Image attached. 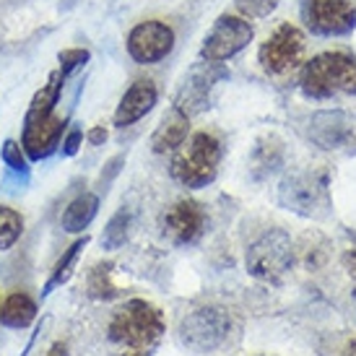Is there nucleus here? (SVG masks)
<instances>
[{"mask_svg":"<svg viewBox=\"0 0 356 356\" xmlns=\"http://www.w3.org/2000/svg\"><path fill=\"white\" fill-rule=\"evenodd\" d=\"M278 203L299 216H317L327 206V185L315 172H294L278 185Z\"/></svg>","mask_w":356,"mask_h":356,"instance_id":"obj_8","label":"nucleus"},{"mask_svg":"<svg viewBox=\"0 0 356 356\" xmlns=\"http://www.w3.org/2000/svg\"><path fill=\"white\" fill-rule=\"evenodd\" d=\"M294 263V242L284 229H270L248 248L245 266L250 276L260 281H278L291 270Z\"/></svg>","mask_w":356,"mask_h":356,"instance_id":"obj_6","label":"nucleus"},{"mask_svg":"<svg viewBox=\"0 0 356 356\" xmlns=\"http://www.w3.org/2000/svg\"><path fill=\"white\" fill-rule=\"evenodd\" d=\"M86 242H89V237H83V239H76L73 245H70L65 252H63V257L58 260V266H55V270H52V278H50V284L44 286V294H50L52 289L60 286V284H65L70 278V268L76 266V257H79V252L83 248H86Z\"/></svg>","mask_w":356,"mask_h":356,"instance_id":"obj_20","label":"nucleus"},{"mask_svg":"<svg viewBox=\"0 0 356 356\" xmlns=\"http://www.w3.org/2000/svg\"><path fill=\"white\" fill-rule=\"evenodd\" d=\"M208 224V216L198 200H177L175 206H169L161 216V234L172 245H193L203 237Z\"/></svg>","mask_w":356,"mask_h":356,"instance_id":"obj_10","label":"nucleus"},{"mask_svg":"<svg viewBox=\"0 0 356 356\" xmlns=\"http://www.w3.org/2000/svg\"><path fill=\"white\" fill-rule=\"evenodd\" d=\"M86 138H89L91 146H102V143L107 140V130L102 128V125H97V128H91L89 133H86Z\"/></svg>","mask_w":356,"mask_h":356,"instance_id":"obj_27","label":"nucleus"},{"mask_svg":"<svg viewBox=\"0 0 356 356\" xmlns=\"http://www.w3.org/2000/svg\"><path fill=\"white\" fill-rule=\"evenodd\" d=\"M354 307H356V291H354Z\"/></svg>","mask_w":356,"mask_h":356,"instance_id":"obj_30","label":"nucleus"},{"mask_svg":"<svg viewBox=\"0 0 356 356\" xmlns=\"http://www.w3.org/2000/svg\"><path fill=\"white\" fill-rule=\"evenodd\" d=\"M216 65L218 63H208L206 60L200 68H195L190 73V79L185 81V86H182L179 99H177V107L182 109V112L193 115V112H200V109L208 107V91H211V86H213L218 79L227 76V70L216 68Z\"/></svg>","mask_w":356,"mask_h":356,"instance_id":"obj_14","label":"nucleus"},{"mask_svg":"<svg viewBox=\"0 0 356 356\" xmlns=\"http://www.w3.org/2000/svg\"><path fill=\"white\" fill-rule=\"evenodd\" d=\"M188 130H190V115L182 112V109L175 104L164 112L161 122L156 125L154 136H151V146L156 154H167V151L179 149L185 138H188Z\"/></svg>","mask_w":356,"mask_h":356,"instance_id":"obj_16","label":"nucleus"},{"mask_svg":"<svg viewBox=\"0 0 356 356\" xmlns=\"http://www.w3.org/2000/svg\"><path fill=\"white\" fill-rule=\"evenodd\" d=\"M252 37H255V31L250 26V21L227 13L213 24V29L208 31L206 42L200 47V58L208 63H221V60L234 58L252 42Z\"/></svg>","mask_w":356,"mask_h":356,"instance_id":"obj_9","label":"nucleus"},{"mask_svg":"<svg viewBox=\"0 0 356 356\" xmlns=\"http://www.w3.org/2000/svg\"><path fill=\"white\" fill-rule=\"evenodd\" d=\"M44 356H68V346H65L63 341H58V343H52V346L44 351Z\"/></svg>","mask_w":356,"mask_h":356,"instance_id":"obj_29","label":"nucleus"},{"mask_svg":"<svg viewBox=\"0 0 356 356\" xmlns=\"http://www.w3.org/2000/svg\"><path fill=\"white\" fill-rule=\"evenodd\" d=\"M343 266H346L348 273H351V276L356 278V248H351L346 252V255H343Z\"/></svg>","mask_w":356,"mask_h":356,"instance_id":"obj_28","label":"nucleus"},{"mask_svg":"<svg viewBox=\"0 0 356 356\" xmlns=\"http://www.w3.org/2000/svg\"><path fill=\"white\" fill-rule=\"evenodd\" d=\"M351 136H354V120L341 109L315 112L309 120V138L323 151H336L346 146Z\"/></svg>","mask_w":356,"mask_h":356,"instance_id":"obj_13","label":"nucleus"},{"mask_svg":"<svg viewBox=\"0 0 356 356\" xmlns=\"http://www.w3.org/2000/svg\"><path fill=\"white\" fill-rule=\"evenodd\" d=\"M24 232V218L19 211L8 206H0V250H8L19 242Z\"/></svg>","mask_w":356,"mask_h":356,"instance_id":"obj_21","label":"nucleus"},{"mask_svg":"<svg viewBox=\"0 0 356 356\" xmlns=\"http://www.w3.org/2000/svg\"><path fill=\"white\" fill-rule=\"evenodd\" d=\"M167 330L161 309L146 299H130L109 320V341L120 356H154L159 341Z\"/></svg>","mask_w":356,"mask_h":356,"instance_id":"obj_1","label":"nucleus"},{"mask_svg":"<svg viewBox=\"0 0 356 356\" xmlns=\"http://www.w3.org/2000/svg\"><path fill=\"white\" fill-rule=\"evenodd\" d=\"M232 333V317L221 307H200L179 320V343L193 354H211L227 343Z\"/></svg>","mask_w":356,"mask_h":356,"instance_id":"obj_5","label":"nucleus"},{"mask_svg":"<svg viewBox=\"0 0 356 356\" xmlns=\"http://www.w3.org/2000/svg\"><path fill=\"white\" fill-rule=\"evenodd\" d=\"M89 294L94 299L118 297V286L112 284V263H99L89 273Z\"/></svg>","mask_w":356,"mask_h":356,"instance_id":"obj_22","label":"nucleus"},{"mask_svg":"<svg viewBox=\"0 0 356 356\" xmlns=\"http://www.w3.org/2000/svg\"><path fill=\"white\" fill-rule=\"evenodd\" d=\"M307 40L302 29L291 24H281L260 47V65L268 76H286L305 60Z\"/></svg>","mask_w":356,"mask_h":356,"instance_id":"obj_7","label":"nucleus"},{"mask_svg":"<svg viewBox=\"0 0 356 356\" xmlns=\"http://www.w3.org/2000/svg\"><path fill=\"white\" fill-rule=\"evenodd\" d=\"M89 60V50H63L60 52V76H63V81L68 79L73 70L79 68V65H83Z\"/></svg>","mask_w":356,"mask_h":356,"instance_id":"obj_25","label":"nucleus"},{"mask_svg":"<svg viewBox=\"0 0 356 356\" xmlns=\"http://www.w3.org/2000/svg\"><path fill=\"white\" fill-rule=\"evenodd\" d=\"M81 138H83V133H81L79 128H70L68 136H63V154H65V156H73L81 146Z\"/></svg>","mask_w":356,"mask_h":356,"instance_id":"obj_26","label":"nucleus"},{"mask_svg":"<svg viewBox=\"0 0 356 356\" xmlns=\"http://www.w3.org/2000/svg\"><path fill=\"white\" fill-rule=\"evenodd\" d=\"M97 211H99V198H97L94 193H83V195H79L76 200H70V206L65 208L60 224H63V229L70 232V234H79V232H83V229L94 221Z\"/></svg>","mask_w":356,"mask_h":356,"instance_id":"obj_18","label":"nucleus"},{"mask_svg":"<svg viewBox=\"0 0 356 356\" xmlns=\"http://www.w3.org/2000/svg\"><path fill=\"white\" fill-rule=\"evenodd\" d=\"M34 317H37V302L24 291H13L0 305V323L6 327H16V330L29 327Z\"/></svg>","mask_w":356,"mask_h":356,"instance_id":"obj_17","label":"nucleus"},{"mask_svg":"<svg viewBox=\"0 0 356 356\" xmlns=\"http://www.w3.org/2000/svg\"><path fill=\"white\" fill-rule=\"evenodd\" d=\"M307 26L320 37H343L356 29V8L348 0H309Z\"/></svg>","mask_w":356,"mask_h":356,"instance_id":"obj_12","label":"nucleus"},{"mask_svg":"<svg viewBox=\"0 0 356 356\" xmlns=\"http://www.w3.org/2000/svg\"><path fill=\"white\" fill-rule=\"evenodd\" d=\"M130 211L125 208H120L115 216L109 218L107 229H104V234H102V245L107 250H118L122 248L125 242H128V234H130Z\"/></svg>","mask_w":356,"mask_h":356,"instance_id":"obj_19","label":"nucleus"},{"mask_svg":"<svg viewBox=\"0 0 356 356\" xmlns=\"http://www.w3.org/2000/svg\"><path fill=\"white\" fill-rule=\"evenodd\" d=\"M63 91V76L52 73L47 86L37 91V97L31 99L26 120H24V136H21V149L26 151V156L34 161H42L60 146V140L65 136V118L55 115V104Z\"/></svg>","mask_w":356,"mask_h":356,"instance_id":"obj_2","label":"nucleus"},{"mask_svg":"<svg viewBox=\"0 0 356 356\" xmlns=\"http://www.w3.org/2000/svg\"><path fill=\"white\" fill-rule=\"evenodd\" d=\"M3 161H6V167H8L10 172H16L19 177L26 179V175H29V164H26V151L21 149V143H16V140H6V143H3Z\"/></svg>","mask_w":356,"mask_h":356,"instance_id":"obj_23","label":"nucleus"},{"mask_svg":"<svg viewBox=\"0 0 356 356\" xmlns=\"http://www.w3.org/2000/svg\"><path fill=\"white\" fill-rule=\"evenodd\" d=\"M175 47V31L164 21H143L128 34V55L140 65L164 60Z\"/></svg>","mask_w":356,"mask_h":356,"instance_id":"obj_11","label":"nucleus"},{"mask_svg":"<svg viewBox=\"0 0 356 356\" xmlns=\"http://www.w3.org/2000/svg\"><path fill=\"white\" fill-rule=\"evenodd\" d=\"M156 99H159V91L154 86V81L149 79L136 81L122 94V99H120L118 109H115V125L118 128H128L133 122H138L140 118H146L151 109H154Z\"/></svg>","mask_w":356,"mask_h":356,"instance_id":"obj_15","label":"nucleus"},{"mask_svg":"<svg viewBox=\"0 0 356 356\" xmlns=\"http://www.w3.org/2000/svg\"><path fill=\"white\" fill-rule=\"evenodd\" d=\"M221 156H224V149L213 133H206V130L195 133V136L185 138L179 149H175L172 177L190 190L206 188L216 179Z\"/></svg>","mask_w":356,"mask_h":356,"instance_id":"obj_4","label":"nucleus"},{"mask_svg":"<svg viewBox=\"0 0 356 356\" xmlns=\"http://www.w3.org/2000/svg\"><path fill=\"white\" fill-rule=\"evenodd\" d=\"M281 0H234V6L248 19H266L278 8Z\"/></svg>","mask_w":356,"mask_h":356,"instance_id":"obj_24","label":"nucleus"},{"mask_svg":"<svg viewBox=\"0 0 356 356\" xmlns=\"http://www.w3.org/2000/svg\"><path fill=\"white\" fill-rule=\"evenodd\" d=\"M302 91L309 99L356 94V58L348 52H323L302 70Z\"/></svg>","mask_w":356,"mask_h":356,"instance_id":"obj_3","label":"nucleus"}]
</instances>
